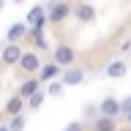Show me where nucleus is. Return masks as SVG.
Returning <instances> with one entry per match:
<instances>
[{"instance_id": "nucleus-1", "label": "nucleus", "mask_w": 131, "mask_h": 131, "mask_svg": "<svg viewBox=\"0 0 131 131\" xmlns=\"http://www.w3.org/2000/svg\"><path fill=\"white\" fill-rule=\"evenodd\" d=\"M16 68L25 71L27 77H36L38 68H41V55H38V52H33V49H27V52L22 49V55H19V60H16Z\"/></svg>"}, {"instance_id": "nucleus-2", "label": "nucleus", "mask_w": 131, "mask_h": 131, "mask_svg": "<svg viewBox=\"0 0 131 131\" xmlns=\"http://www.w3.org/2000/svg\"><path fill=\"white\" fill-rule=\"evenodd\" d=\"M71 16V3L68 0H57V3H49L47 8V22L49 25H60Z\"/></svg>"}, {"instance_id": "nucleus-3", "label": "nucleus", "mask_w": 131, "mask_h": 131, "mask_svg": "<svg viewBox=\"0 0 131 131\" xmlns=\"http://www.w3.org/2000/svg\"><path fill=\"white\" fill-rule=\"evenodd\" d=\"M52 60H55L60 68H68V66L77 63V49H74L71 44H57V47H55V55H52Z\"/></svg>"}, {"instance_id": "nucleus-4", "label": "nucleus", "mask_w": 131, "mask_h": 131, "mask_svg": "<svg viewBox=\"0 0 131 131\" xmlns=\"http://www.w3.org/2000/svg\"><path fill=\"white\" fill-rule=\"evenodd\" d=\"M71 11H74V19H77V22H82V25L96 22V6H93V3H88V0H79Z\"/></svg>"}, {"instance_id": "nucleus-5", "label": "nucleus", "mask_w": 131, "mask_h": 131, "mask_svg": "<svg viewBox=\"0 0 131 131\" xmlns=\"http://www.w3.org/2000/svg\"><path fill=\"white\" fill-rule=\"evenodd\" d=\"M96 109H98V115H101V117H112V120H117V117H120V98L106 96L104 101L96 106Z\"/></svg>"}, {"instance_id": "nucleus-6", "label": "nucleus", "mask_w": 131, "mask_h": 131, "mask_svg": "<svg viewBox=\"0 0 131 131\" xmlns=\"http://www.w3.org/2000/svg\"><path fill=\"white\" fill-rule=\"evenodd\" d=\"M25 25H27L30 30H36V27H44V25H47V8H44V6H33L30 11H27V19H25Z\"/></svg>"}, {"instance_id": "nucleus-7", "label": "nucleus", "mask_w": 131, "mask_h": 131, "mask_svg": "<svg viewBox=\"0 0 131 131\" xmlns=\"http://www.w3.org/2000/svg\"><path fill=\"white\" fill-rule=\"evenodd\" d=\"M82 79H85V71H82L79 66H68V68H63V85L66 88H74V85H82Z\"/></svg>"}, {"instance_id": "nucleus-8", "label": "nucleus", "mask_w": 131, "mask_h": 131, "mask_svg": "<svg viewBox=\"0 0 131 131\" xmlns=\"http://www.w3.org/2000/svg\"><path fill=\"white\" fill-rule=\"evenodd\" d=\"M22 38H27V25L25 22H14L6 33V44H22Z\"/></svg>"}, {"instance_id": "nucleus-9", "label": "nucleus", "mask_w": 131, "mask_h": 131, "mask_svg": "<svg viewBox=\"0 0 131 131\" xmlns=\"http://www.w3.org/2000/svg\"><path fill=\"white\" fill-rule=\"evenodd\" d=\"M19 55H22V47H19V44H6V47H0V60L6 66H16Z\"/></svg>"}, {"instance_id": "nucleus-10", "label": "nucleus", "mask_w": 131, "mask_h": 131, "mask_svg": "<svg viewBox=\"0 0 131 131\" xmlns=\"http://www.w3.org/2000/svg\"><path fill=\"white\" fill-rule=\"evenodd\" d=\"M60 74H63V68H60V66L52 60V63H41L38 77H36V79H38V82H49V79H57Z\"/></svg>"}, {"instance_id": "nucleus-11", "label": "nucleus", "mask_w": 131, "mask_h": 131, "mask_svg": "<svg viewBox=\"0 0 131 131\" xmlns=\"http://www.w3.org/2000/svg\"><path fill=\"white\" fill-rule=\"evenodd\" d=\"M126 74H128V63L123 57H117V60H112V63L106 66V77L109 79H123Z\"/></svg>"}, {"instance_id": "nucleus-12", "label": "nucleus", "mask_w": 131, "mask_h": 131, "mask_svg": "<svg viewBox=\"0 0 131 131\" xmlns=\"http://www.w3.org/2000/svg\"><path fill=\"white\" fill-rule=\"evenodd\" d=\"M38 88H41V82L36 79V77H27V79H25L22 85H19V90H16V96H19V98H27V96H33V93H36Z\"/></svg>"}, {"instance_id": "nucleus-13", "label": "nucleus", "mask_w": 131, "mask_h": 131, "mask_svg": "<svg viewBox=\"0 0 131 131\" xmlns=\"http://www.w3.org/2000/svg\"><path fill=\"white\" fill-rule=\"evenodd\" d=\"M19 112H25V98H19L14 93V96L6 101V115H8V117H14V115H19Z\"/></svg>"}, {"instance_id": "nucleus-14", "label": "nucleus", "mask_w": 131, "mask_h": 131, "mask_svg": "<svg viewBox=\"0 0 131 131\" xmlns=\"http://www.w3.org/2000/svg\"><path fill=\"white\" fill-rule=\"evenodd\" d=\"M44 98H47V96H44V90L38 88L36 93H33V96H27V98H25V109H33V112H36V109H41Z\"/></svg>"}, {"instance_id": "nucleus-15", "label": "nucleus", "mask_w": 131, "mask_h": 131, "mask_svg": "<svg viewBox=\"0 0 131 131\" xmlns=\"http://www.w3.org/2000/svg\"><path fill=\"white\" fill-rule=\"evenodd\" d=\"M44 85H47V88H41L44 90V96H52V98H57V96H63V82L60 79H49V82H44Z\"/></svg>"}, {"instance_id": "nucleus-16", "label": "nucleus", "mask_w": 131, "mask_h": 131, "mask_svg": "<svg viewBox=\"0 0 131 131\" xmlns=\"http://www.w3.org/2000/svg\"><path fill=\"white\" fill-rule=\"evenodd\" d=\"M96 131H117V126H115L112 117H101V115H96V126H93Z\"/></svg>"}, {"instance_id": "nucleus-17", "label": "nucleus", "mask_w": 131, "mask_h": 131, "mask_svg": "<svg viewBox=\"0 0 131 131\" xmlns=\"http://www.w3.org/2000/svg\"><path fill=\"white\" fill-rule=\"evenodd\" d=\"M25 128V115L19 112V115H14L11 117V123H8V131H22Z\"/></svg>"}, {"instance_id": "nucleus-18", "label": "nucleus", "mask_w": 131, "mask_h": 131, "mask_svg": "<svg viewBox=\"0 0 131 131\" xmlns=\"http://www.w3.org/2000/svg\"><path fill=\"white\" fill-rule=\"evenodd\" d=\"M120 115H126V117H128V115H131V96L120 98Z\"/></svg>"}, {"instance_id": "nucleus-19", "label": "nucleus", "mask_w": 131, "mask_h": 131, "mask_svg": "<svg viewBox=\"0 0 131 131\" xmlns=\"http://www.w3.org/2000/svg\"><path fill=\"white\" fill-rule=\"evenodd\" d=\"M96 115H98V109H96L93 104H88V106H85V117H96Z\"/></svg>"}, {"instance_id": "nucleus-20", "label": "nucleus", "mask_w": 131, "mask_h": 131, "mask_svg": "<svg viewBox=\"0 0 131 131\" xmlns=\"http://www.w3.org/2000/svg\"><path fill=\"white\" fill-rule=\"evenodd\" d=\"M63 131H82V123H79V120H77V123H68Z\"/></svg>"}, {"instance_id": "nucleus-21", "label": "nucleus", "mask_w": 131, "mask_h": 131, "mask_svg": "<svg viewBox=\"0 0 131 131\" xmlns=\"http://www.w3.org/2000/svg\"><path fill=\"white\" fill-rule=\"evenodd\" d=\"M128 49H131V36H128V38H126V41L120 44V52H128Z\"/></svg>"}, {"instance_id": "nucleus-22", "label": "nucleus", "mask_w": 131, "mask_h": 131, "mask_svg": "<svg viewBox=\"0 0 131 131\" xmlns=\"http://www.w3.org/2000/svg\"><path fill=\"white\" fill-rule=\"evenodd\" d=\"M3 6H6V0H0V11H3Z\"/></svg>"}, {"instance_id": "nucleus-23", "label": "nucleus", "mask_w": 131, "mask_h": 131, "mask_svg": "<svg viewBox=\"0 0 131 131\" xmlns=\"http://www.w3.org/2000/svg\"><path fill=\"white\" fill-rule=\"evenodd\" d=\"M0 131H8V126H0Z\"/></svg>"}, {"instance_id": "nucleus-24", "label": "nucleus", "mask_w": 131, "mask_h": 131, "mask_svg": "<svg viewBox=\"0 0 131 131\" xmlns=\"http://www.w3.org/2000/svg\"><path fill=\"white\" fill-rule=\"evenodd\" d=\"M14 3H25V0H14Z\"/></svg>"}, {"instance_id": "nucleus-25", "label": "nucleus", "mask_w": 131, "mask_h": 131, "mask_svg": "<svg viewBox=\"0 0 131 131\" xmlns=\"http://www.w3.org/2000/svg\"><path fill=\"white\" fill-rule=\"evenodd\" d=\"M49 3H57V0H49Z\"/></svg>"}, {"instance_id": "nucleus-26", "label": "nucleus", "mask_w": 131, "mask_h": 131, "mask_svg": "<svg viewBox=\"0 0 131 131\" xmlns=\"http://www.w3.org/2000/svg\"><path fill=\"white\" fill-rule=\"evenodd\" d=\"M128 120H131V115H128Z\"/></svg>"}, {"instance_id": "nucleus-27", "label": "nucleus", "mask_w": 131, "mask_h": 131, "mask_svg": "<svg viewBox=\"0 0 131 131\" xmlns=\"http://www.w3.org/2000/svg\"><path fill=\"white\" fill-rule=\"evenodd\" d=\"M128 131H131V128H128Z\"/></svg>"}]
</instances>
